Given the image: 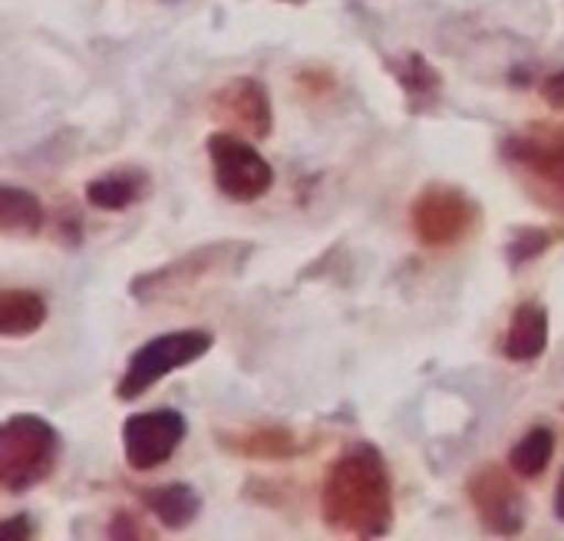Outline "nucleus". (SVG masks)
Returning a JSON list of instances; mask_svg holds the SVG:
<instances>
[{
	"instance_id": "nucleus-1",
	"label": "nucleus",
	"mask_w": 564,
	"mask_h": 541,
	"mask_svg": "<svg viewBox=\"0 0 564 541\" xmlns=\"http://www.w3.org/2000/svg\"><path fill=\"white\" fill-rule=\"evenodd\" d=\"M321 516L334 535L383 539L393 529V479L373 443L344 450L321 486Z\"/></svg>"
},
{
	"instance_id": "nucleus-2",
	"label": "nucleus",
	"mask_w": 564,
	"mask_h": 541,
	"mask_svg": "<svg viewBox=\"0 0 564 541\" xmlns=\"http://www.w3.org/2000/svg\"><path fill=\"white\" fill-rule=\"evenodd\" d=\"M251 255H254V245L251 241L198 245V248L172 258L169 264L132 278L129 294L139 304H165V301L192 297V294H198V291H205L212 284L241 278V271L251 261Z\"/></svg>"
},
{
	"instance_id": "nucleus-3",
	"label": "nucleus",
	"mask_w": 564,
	"mask_h": 541,
	"mask_svg": "<svg viewBox=\"0 0 564 541\" xmlns=\"http://www.w3.org/2000/svg\"><path fill=\"white\" fill-rule=\"evenodd\" d=\"M59 433L36 413H17L0 426V486L7 496H23L53 476L59 459Z\"/></svg>"
},
{
	"instance_id": "nucleus-4",
	"label": "nucleus",
	"mask_w": 564,
	"mask_h": 541,
	"mask_svg": "<svg viewBox=\"0 0 564 541\" xmlns=\"http://www.w3.org/2000/svg\"><path fill=\"white\" fill-rule=\"evenodd\" d=\"M499 155L535 202L564 212V126H532L506 136Z\"/></svg>"
},
{
	"instance_id": "nucleus-5",
	"label": "nucleus",
	"mask_w": 564,
	"mask_h": 541,
	"mask_svg": "<svg viewBox=\"0 0 564 541\" xmlns=\"http://www.w3.org/2000/svg\"><path fill=\"white\" fill-rule=\"evenodd\" d=\"M215 347L212 331L192 327V331H172V334H159L152 340H145L126 364L119 383H116V397L122 403H132L139 397H145L155 383H162L169 374L198 364L208 350Z\"/></svg>"
},
{
	"instance_id": "nucleus-6",
	"label": "nucleus",
	"mask_w": 564,
	"mask_h": 541,
	"mask_svg": "<svg viewBox=\"0 0 564 541\" xmlns=\"http://www.w3.org/2000/svg\"><path fill=\"white\" fill-rule=\"evenodd\" d=\"M205 149H208V162H212V178L228 202L251 205L274 188L271 162L245 136L212 132Z\"/></svg>"
},
{
	"instance_id": "nucleus-7",
	"label": "nucleus",
	"mask_w": 564,
	"mask_h": 541,
	"mask_svg": "<svg viewBox=\"0 0 564 541\" xmlns=\"http://www.w3.org/2000/svg\"><path fill=\"white\" fill-rule=\"evenodd\" d=\"M410 225L423 248H453L479 225V205L459 185L433 182L413 198Z\"/></svg>"
},
{
	"instance_id": "nucleus-8",
	"label": "nucleus",
	"mask_w": 564,
	"mask_h": 541,
	"mask_svg": "<svg viewBox=\"0 0 564 541\" xmlns=\"http://www.w3.org/2000/svg\"><path fill=\"white\" fill-rule=\"evenodd\" d=\"M466 496H469L486 532L502 535V539H516L525 532L529 502H525L522 489L516 486V479L502 466L489 463V466L476 469L466 479Z\"/></svg>"
},
{
	"instance_id": "nucleus-9",
	"label": "nucleus",
	"mask_w": 564,
	"mask_h": 541,
	"mask_svg": "<svg viewBox=\"0 0 564 541\" xmlns=\"http://www.w3.org/2000/svg\"><path fill=\"white\" fill-rule=\"evenodd\" d=\"M188 423L178 410H145L132 413L122 423V453L129 469L135 473H152L165 466L175 450L185 443Z\"/></svg>"
},
{
	"instance_id": "nucleus-10",
	"label": "nucleus",
	"mask_w": 564,
	"mask_h": 541,
	"mask_svg": "<svg viewBox=\"0 0 564 541\" xmlns=\"http://www.w3.org/2000/svg\"><path fill=\"white\" fill-rule=\"evenodd\" d=\"M212 119L225 122L228 132H238L245 139H268L274 129V106L268 96V86L254 76H235L225 86H218L208 99Z\"/></svg>"
},
{
	"instance_id": "nucleus-11",
	"label": "nucleus",
	"mask_w": 564,
	"mask_h": 541,
	"mask_svg": "<svg viewBox=\"0 0 564 541\" xmlns=\"http://www.w3.org/2000/svg\"><path fill=\"white\" fill-rule=\"evenodd\" d=\"M390 76L400 83L406 109L413 116H426L440 106L443 99V73L423 56V53H400L387 59Z\"/></svg>"
},
{
	"instance_id": "nucleus-12",
	"label": "nucleus",
	"mask_w": 564,
	"mask_h": 541,
	"mask_svg": "<svg viewBox=\"0 0 564 541\" xmlns=\"http://www.w3.org/2000/svg\"><path fill=\"white\" fill-rule=\"evenodd\" d=\"M149 192H152L149 172L135 165H119L86 182V202L99 212H126L142 198H149Z\"/></svg>"
},
{
	"instance_id": "nucleus-13",
	"label": "nucleus",
	"mask_w": 564,
	"mask_h": 541,
	"mask_svg": "<svg viewBox=\"0 0 564 541\" xmlns=\"http://www.w3.org/2000/svg\"><path fill=\"white\" fill-rule=\"evenodd\" d=\"M549 311L539 301H522L509 321L502 354L512 364H535L549 350Z\"/></svg>"
},
{
	"instance_id": "nucleus-14",
	"label": "nucleus",
	"mask_w": 564,
	"mask_h": 541,
	"mask_svg": "<svg viewBox=\"0 0 564 541\" xmlns=\"http://www.w3.org/2000/svg\"><path fill=\"white\" fill-rule=\"evenodd\" d=\"M142 506L159 519V526H165L169 532H182L188 529L198 512H202V496L195 493V486L188 483H165V486H152L145 493H139Z\"/></svg>"
},
{
	"instance_id": "nucleus-15",
	"label": "nucleus",
	"mask_w": 564,
	"mask_h": 541,
	"mask_svg": "<svg viewBox=\"0 0 564 541\" xmlns=\"http://www.w3.org/2000/svg\"><path fill=\"white\" fill-rule=\"evenodd\" d=\"M46 324V297L26 288L0 291V337L20 340L36 334Z\"/></svg>"
},
{
	"instance_id": "nucleus-16",
	"label": "nucleus",
	"mask_w": 564,
	"mask_h": 541,
	"mask_svg": "<svg viewBox=\"0 0 564 541\" xmlns=\"http://www.w3.org/2000/svg\"><path fill=\"white\" fill-rule=\"evenodd\" d=\"M46 215L33 192L20 185H0V231L10 238H33L43 228Z\"/></svg>"
},
{
	"instance_id": "nucleus-17",
	"label": "nucleus",
	"mask_w": 564,
	"mask_h": 541,
	"mask_svg": "<svg viewBox=\"0 0 564 541\" xmlns=\"http://www.w3.org/2000/svg\"><path fill=\"white\" fill-rule=\"evenodd\" d=\"M555 446H558V436L552 426H532L509 453V469L519 476V479H539L549 466H552V456H555Z\"/></svg>"
},
{
	"instance_id": "nucleus-18",
	"label": "nucleus",
	"mask_w": 564,
	"mask_h": 541,
	"mask_svg": "<svg viewBox=\"0 0 564 541\" xmlns=\"http://www.w3.org/2000/svg\"><path fill=\"white\" fill-rule=\"evenodd\" d=\"M221 446H228V450H235V453H241L248 459H291L301 450L297 440H294V433L274 430V426L241 433V436H235V443L221 440Z\"/></svg>"
},
{
	"instance_id": "nucleus-19",
	"label": "nucleus",
	"mask_w": 564,
	"mask_h": 541,
	"mask_svg": "<svg viewBox=\"0 0 564 541\" xmlns=\"http://www.w3.org/2000/svg\"><path fill=\"white\" fill-rule=\"evenodd\" d=\"M552 245H555V231H549V228H535V225H532V228H519V231L509 238V245H506L509 268H512V271L525 268L529 261L542 258Z\"/></svg>"
},
{
	"instance_id": "nucleus-20",
	"label": "nucleus",
	"mask_w": 564,
	"mask_h": 541,
	"mask_svg": "<svg viewBox=\"0 0 564 541\" xmlns=\"http://www.w3.org/2000/svg\"><path fill=\"white\" fill-rule=\"evenodd\" d=\"M106 532H109V539H149V535H152V532H149L132 512H126V509L116 512V519L109 522Z\"/></svg>"
},
{
	"instance_id": "nucleus-21",
	"label": "nucleus",
	"mask_w": 564,
	"mask_h": 541,
	"mask_svg": "<svg viewBox=\"0 0 564 541\" xmlns=\"http://www.w3.org/2000/svg\"><path fill=\"white\" fill-rule=\"evenodd\" d=\"M33 535H36V522L26 512H17V516H10V519L0 522V539L3 541L33 539Z\"/></svg>"
},
{
	"instance_id": "nucleus-22",
	"label": "nucleus",
	"mask_w": 564,
	"mask_h": 541,
	"mask_svg": "<svg viewBox=\"0 0 564 541\" xmlns=\"http://www.w3.org/2000/svg\"><path fill=\"white\" fill-rule=\"evenodd\" d=\"M542 99H545L552 109H562L564 112V69L552 73V76L542 83Z\"/></svg>"
},
{
	"instance_id": "nucleus-23",
	"label": "nucleus",
	"mask_w": 564,
	"mask_h": 541,
	"mask_svg": "<svg viewBox=\"0 0 564 541\" xmlns=\"http://www.w3.org/2000/svg\"><path fill=\"white\" fill-rule=\"evenodd\" d=\"M555 516L564 522V473L558 479V489H555Z\"/></svg>"
},
{
	"instance_id": "nucleus-24",
	"label": "nucleus",
	"mask_w": 564,
	"mask_h": 541,
	"mask_svg": "<svg viewBox=\"0 0 564 541\" xmlns=\"http://www.w3.org/2000/svg\"><path fill=\"white\" fill-rule=\"evenodd\" d=\"M284 3H304V0H284Z\"/></svg>"
}]
</instances>
